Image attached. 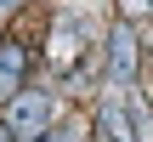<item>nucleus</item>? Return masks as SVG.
I'll use <instances>...</instances> for the list:
<instances>
[{
  "mask_svg": "<svg viewBox=\"0 0 153 142\" xmlns=\"http://www.w3.org/2000/svg\"><path fill=\"white\" fill-rule=\"evenodd\" d=\"M51 114H57V97L51 91H17L11 108H6V125L17 137H45L51 131Z\"/></svg>",
  "mask_w": 153,
  "mask_h": 142,
  "instance_id": "f257e3e1",
  "label": "nucleus"
},
{
  "mask_svg": "<svg viewBox=\"0 0 153 142\" xmlns=\"http://www.w3.org/2000/svg\"><path fill=\"white\" fill-rule=\"evenodd\" d=\"M85 40H91L85 17H57V28H51V63H57L62 74H79V57L91 51Z\"/></svg>",
  "mask_w": 153,
  "mask_h": 142,
  "instance_id": "f03ea898",
  "label": "nucleus"
},
{
  "mask_svg": "<svg viewBox=\"0 0 153 142\" xmlns=\"http://www.w3.org/2000/svg\"><path fill=\"white\" fill-rule=\"evenodd\" d=\"M23 74H28V51L17 40H0V102L23 91Z\"/></svg>",
  "mask_w": 153,
  "mask_h": 142,
  "instance_id": "7ed1b4c3",
  "label": "nucleus"
},
{
  "mask_svg": "<svg viewBox=\"0 0 153 142\" xmlns=\"http://www.w3.org/2000/svg\"><path fill=\"white\" fill-rule=\"evenodd\" d=\"M108 63H114V80H131V68H136V34L125 23L108 34Z\"/></svg>",
  "mask_w": 153,
  "mask_h": 142,
  "instance_id": "20e7f679",
  "label": "nucleus"
},
{
  "mask_svg": "<svg viewBox=\"0 0 153 142\" xmlns=\"http://www.w3.org/2000/svg\"><path fill=\"white\" fill-rule=\"evenodd\" d=\"M97 120H102L108 142H131V131H136V125H131V120H125V114H119L114 102H102V114H97Z\"/></svg>",
  "mask_w": 153,
  "mask_h": 142,
  "instance_id": "39448f33",
  "label": "nucleus"
},
{
  "mask_svg": "<svg viewBox=\"0 0 153 142\" xmlns=\"http://www.w3.org/2000/svg\"><path fill=\"white\" fill-rule=\"evenodd\" d=\"M125 17H153V0H119Z\"/></svg>",
  "mask_w": 153,
  "mask_h": 142,
  "instance_id": "423d86ee",
  "label": "nucleus"
},
{
  "mask_svg": "<svg viewBox=\"0 0 153 142\" xmlns=\"http://www.w3.org/2000/svg\"><path fill=\"white\" fill-rule=\"evenodd\" d=\"M40 142H85V131H74V125H62V131H45Z\"/></svg>",
  "mask_w": 153,
  "mask_h": 142,
  "instance_id": "0eeeda50",
  "label": "nucleus"
},
{
  "mask_svg": "<svg viewBox=\"0 0 153 142\" xmlns=\"http://www.w3.org/2000/svg\"><path fill=\"white\" fill-rule=\"evenodd\" d=\"M0 142H17V131H11V125H0Z\"/></svg>",
  "mask_w": 153,
  "mask_h": 142,
  "instance_id": "6e6552de",
  "label": "nucleus"
},
{
  "mask_svg": "<svg viewBox=\"0 0 153 142\" xmlns=\"http://www.w3.org/2000/svg\"><path fill=\"white\" fill-rule=\"evenodd\" d=\"M11 6H23V0H0V11H11Z\"/></svg>",
  "mask_w": 153,
  "mask_h": 142,
  "instance_id": "1a4fd4ad",
  "label": "nucleus"
}]
</instances>
